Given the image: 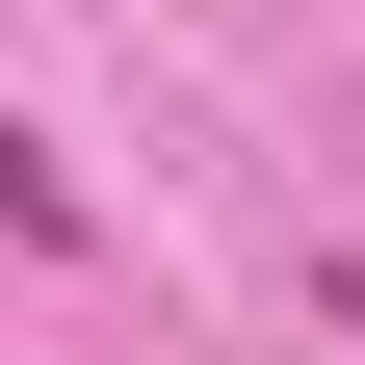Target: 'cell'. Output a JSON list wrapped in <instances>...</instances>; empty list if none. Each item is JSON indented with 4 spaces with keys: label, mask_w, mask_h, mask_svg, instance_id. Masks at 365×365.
Segmentation results:
<instances>
[{
    "label": "cell",
    "mask_w": 365,
    "mask_h": 365,
    "mask_svg": "<svg viewBox=\"0 0 365 365\" xmlns=\"http://www.w3.org/2000/svg\"><path fill=\"white\" fill-rule=\"evenodd\" d=\"M0 235H26V261H78V235H105V209H78V157H53L26 105H0Z\"/></svg>",
    "instance_id": "cell-1"
}]
</instances>
